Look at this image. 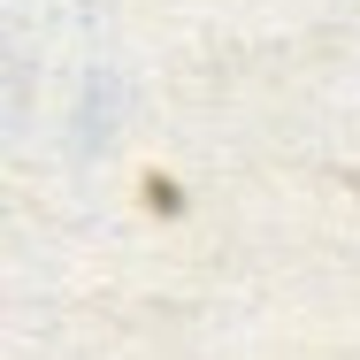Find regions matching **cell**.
Returning a JSON list of instances; mask_svg holds the SVG:
<instances>
[{
	"instance_id": "cell-1",
	"label": "cell",
	"mask_w": 360,
	"mask_h": 360,
	"mask_svg": "<svg viewBox=\"0 0 360 360\" xmlns=\"http://www.w3.org/2000/svg\"><path fill=\"white\" fill-rule=\"evenodd\" d=\"M146 207H153V215H176V207H184V192H176L169 176H146Z\"/></svg>"
}]
</instances>
